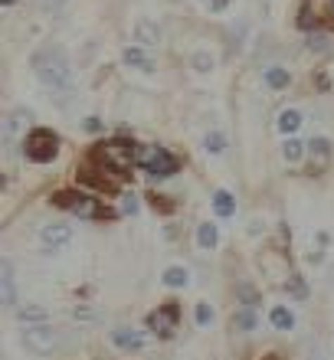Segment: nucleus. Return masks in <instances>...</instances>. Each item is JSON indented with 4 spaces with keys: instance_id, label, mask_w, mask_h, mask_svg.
Segmentation results:
<instances>
[{
    "instance_id": "f257e3e1",
    "label": "nucleus",
    "mask_w": 334,
    "mask_h": 360,
    "mask_svg": "<svg viewBox=\"0 0 334 360\" xmlns=\"http://www.w3.org/2000/svg\"><path fill=\"white\" fill-rule=\"evenodd\" d=\"M30 69L39 79V86L46 92H53L59 108H66L69 98H76V69H72V59H69L63 43L37 46L33 56H30Z\"/></svg>"
},
{
    "instance_id": "f03ea898",
    "label": "nucleus",
    "mask_w": 334,
    "mask_h": 360,
    "mask_svg": "<svg viewBox=\"0 0 334 360\" xmlns=\"http://www.w3.org/2000/svg\"><path fill=\"white\" fill-rule=\"evenodd\" d=\"M86 161L98 164L102 171H108L112 177L128 180L131 177V167L138 161V144L128 141V138H105V141H96L86 151Z\"/></svg>"
},
{
    "instance_id": "7ed1b4c3",
    "label": "nucleus",
    "mask_w": 334,
    "mask_h": 360,
    "mask_svg": "<svg viewBox=\"0 0 334 360\" xmlns=\"http://www.w3.org/2000/svg\"><path fill=\"white\" fill-rule=\"evenodd\" d=\"M49 203L59 210H66L69 217L96 219V223H105V219L118 217V210H112L105 200H98V193H89V190H79V187H66V190L49 193Z\"/></svg>"
},
{
    "instance_id": "20e7f679",
    "label": "nucleus",
    "mask_w": 334,
    "mask_h": 360,
    "mask_svg": "<svg viewBox=\"0 0 334 360\" xmlns=\"http://www.w3.org/2000/svg\"><path fill=\"white\" fill-rule=\"evenodd\" d=\"M20 344H23V351L33 354V357H56V354H63L69 347V331H63V328H56V324H30V328H23L20 331Z\"/></svg>"
},
{
    "instance_id": "39448f33",
    "label": "nucleus",
    "mask_w": 334,
    "mask_h": 360,
    "mask_svg": "<svg viewBox=\"0 0 334 360\" xmlns=\"http://www.w3.org/2000/svg\"><path fill=\"white\" fill-rule=\"evenodd\" d=\"M138 171H144L154 180H167L181 171V158L164 148V144H138V161H134Z\"/></svg>"
},
{
    "instance_id": "423d86ee",
    "label": "nucleus",
    "mask_w": 334,
    "mask_h": 360,
    "mask_svg": "<svg viewBox=\"0 0 334 360\" xmlns=\"http://www.w3.org/2000/svg\"><path fill=\"white\" fill-rule=\"evenodd\" d=\"M20 148H23V158H27L30 164H53L59 158V151H63V138H59L53 128L37 124V128H30V131L23 134Z\"/></svg>"
},
{
    "instance_id": "0eeeda50",
    "label": "nucleus",
    "mask_w": 334,
    "mask_h": 360,
    "mask_svg": "<svg viewBox=\"0 0 334 360\" xmlns=\"http://www.w3.org/2000/svg\"><path fill=\"white\" fill-rule=\"evenodd\" d=\"M181 314H184L181 304L174 302V298L171 302H161L151 314H148V331L158 334L161 341H171L174 334L181 331Z\"/></svg>"
},
{
    "instance_id": "6e6552de",
    "label": "nucleus",
    "mask_w": 334,
    "mask_h": 360,
    "mask_svg": "<svg viewBox=\"0 0 334 360\" xmlns=\"http://www.w3.org/2000/svg\"><path fill=\"white\" fill-rule=\"evenodd\" d=\"M72 239H76V229H72V223H66V219H53L46 226H39V246H43L46 256L63 252Z\"/></svg>"
},
{
    "instance_id": "1a4fd4ad",
    "label": "nucleus",
    "mask_w": 334,
    "mask_h": 360,
    "mask_svg": "<svg viewBox=\"0 0 334 360\" xmlns=\"http://www.w3.org/2000/svg\"><path fill=\"white\" fill-rule=\"evenodd\" d=\"M76 174H79V180H82L86 187H92L96 193H108V197H118V193H122V180L112 177V174L102 171V167L92 161H82Z\"/></svg>"
},
{
    "instance_id": "9d476101",
    "label": "nucleus",
    "mask_w": 334,
    "mask_h": 360,
    "mask_svg": "<svg viewBox=\"0 0 334 360\" xmlns=\"http://www.w3.org/2000/svg\"><path fill=\"white\" fill-rule=\"evenodd\" d=\"M17 302H20V292H17L13 262H10V259H0V308H4V311H13Z\"/></svg>"
},
{
    "instance_id": "9b49d317",
    "label": "nucleus",
    "mask_w": 334,
    "mask_h": 360,
    "mask_svg": "<svg viewBox=\"0 0 334 360\" xmlns=\"http://www.w3.org/2000/svg\"><path fill=\"white\" fill-rule=\"evenodd\" d=\"M131 39H134V46H141V49H154L158 43L164 39L161 27H158V20L151 17H138L131 23Z\"/></svg>"
},
{
    "instance_id": "f8f14e48",
    "label": "nucleus",
    "mask_w": 334,
    "mask_h": 360,
    "mask_svg": "<svg viewBox=\"0 0 334 360\" xmlns=\"http://www.w3.org/2000/svg\"><path fill=\"white\" fill-rule=\"evenodd\" d=\"M112 344L118 347V351H124V354H138V351H144V334L138 331V328L118 324V328L112 331Z\"/></svg>"
},
{
    "instance_id": "ddd939ff",
    "label": "nucleus",
    "mask_w": 334,
    "mask_h": 360,
    "mask_svg": "<svg viewBox=\"0 0 334 360\" xmlns=\"http://www.w3.org/2000/svg\"><path fill=\"white\" fill-rule=\"evenodd\" d=\"M122 66H128V69H134V72H154L158 69V63H154V56L148 53V49H141V46H124L122 49Z\"/></svg>"
},
{
    "instance_id": "4468645a",
    "label": "nucleus",
    "mask_w": 334,
    "mask_h": 360,
    "mask_svg": "<svg viewBox=\"0 0 334 360\" xmlns=\"http://www.w3.org/2000/svg\"><path fill=\"white\" fill-rule=\"evenodd\" d=\"M30 118H33V115L23 112V108H17L13 115H7V118L0 122V141L13 144V141H17V134H20V128H23V122H30Z\"/></svg>"
},
{
    "instance_id": "2eb2a0df",
    "label": "nucleus",
    "mask_w": 334,
    "mask_h": 360,
    "mask_svg": "<svg viewBox=\"0 0 334 360\" xmlns=\"http://www.w3.org/2000/svg\"><path fill=\"white\" fill-rule=\"evenodd\" d=\"M305 154L311 158V171H321L331 161V141L328 138H311V144H305Z\"/></svg>"
},
{
    "instance_id": "dca6fc26",
    "label": "nucleus",
    "mask_w": 334,
    "mask_h": 360,
    "mask_svg": "<svg viewBox=\"0 0 334 360\" xmlns=\"http://www.w3.org/2000/svg\"><path fill=\"white\" fill-rule=\"evenodd\" d=\"M191 69L197 72V76H210L213 69H217V53H213V49H207V46L193 49V53H191Z\"/></svg>"
},
{
    "instance_id": "f3484780",
    "label": "nucleus",
    "mask_w": 334,
    "mask_h": 360,
    "mask_svg": "<svg viewBox=\"0 0 334 360\" xmlns=\"http://www.w3.org/2000/svg\"><path fill=\"white\" fill-rule=\"evenodd\" d=\"M213 213H217V217L220 219H229V217H236V197H233V193H229V190H213Z\"/></svg>"
},
{
    "instance_id": "a211bd4d",
    "label": "nucleus",
    "mask_w": 334,
    "mask_h": 360,
    "mask_svg": "<svg viewBox=\"0 0 334 360\" xmlns=\"http://www.w3.org/2000/svg\"><path fill=\"white\" fill-rule=\"evenodd\" d=\"M262 82H266L272 92H282V89L292 86V72H288L285 66H269L266 72H262Z\"/></svg>"
},
{
    "instance_id": "6ab92c4d",
    "label": "nucleus",
    "mask_w": 334,
    "mask_h": 360,
    "mask_svg": "<svg viewBox=\"0 0 334 360\" xmlns=\"http://www.w3.org/2000/svg\"><path fill=\"white\" fill-rule=\"evenodd\" d=\"M161 282L167 285V288H187L191 285V269H184V266H167L161 275Z\"/></svg>"
},
{
    "instance_id": "aec40b11",
    "label": "nucleus",
    "mask_w": 334,
    "mask_h": 360,
    "mask_svg": "<svg viewBox=\"0 0 334 360\" xmlns=\"http://www.w3.org/2000/svg\"><path fill=\"white\" fill-rule=\"evenodd\" d=\"M269 321H272L276 331H292V328H295V314L288 311L285 304H276V308L269 311Z\"/></svg>"
},
{
    "instance_id": "412c9836",
    "label": "nucleus",
    "mask_w": 334,
    "mask_h": 360,
    "mask_svg": "<svg viewBox=\"0 0 334 360\" xmlns=\"http://www.w3.org/2000/svg\"><path fill=\"white\" fill-rule=\"evenodd\" d=\"M217 243H220V226H217V223H200V226H197V246L217 249Z\"/></svg>"
},
{
    "instance_id": "4be33fe9",
    "label": "nucleus",
    "mask_w": 334,
    "mask_h": 360,
    "mask_svg": "<svg viewBox=\"0 0 334 360\" xmlns=\"http://www.w3.org/2000/svg\"><path fill=\"white\" fill-rule=\"evenodd\" d=\"M278 131L282 134H295L298 128H302V112H298V108H285V112L278 115Z\"/></svg>"
},
{
    "instance_id": "5701e85b",
    "label": "nucleus",
    "mask_w": 334,
    "mask_h": 360,
    "mask_svg": "<svg viewBox=\"0 0 334 360\" xmlns=\"http://www.w3.org/2000/svg\"><path fill=\"white\" fill-rule=\"evenodd\" d=\"M256 311L252 308H243V311H236L233 314V328L236 331H243V334H249V331H256Z\"/></svg>"
},
{
    "instance_id": "b1692460",
    "label": "nucleus",
    "mask_w": 334,
    "mask_h": 360,
    "mask_svg": "<svg viewBox=\"0 0 334 360\" xmlns=\"http://www.w3.org/2000/svg\"><path fill=\"white\" fill-rule=\"evenodd\" d=\"M17 321L23 324V328H30V324H43V321H49V314L43 311V308H20V311H17Z\"/></svg>"
},
{
    "instance_id": "393cba45",
    "label": "nucleus",
    "mask_w": 334,
    "mask_h": 360,
    "mask_svg": "<svg viewBox=\"0 0 334 360\" xmlns=\"http://www.w3.org/2000/svg\"><path fill=\"white\" fill-rule=\"evenodd\" d=\"M282 158H285L288 164H298L302 158H305V144L298 141V138H288V141L282 144Z\"/></svg>"
},
{
    "instance_id": "a878e982",
    "label": "nucleus",
    "mask_w": 334,
    "mask_h": 360,
    "mask_svg": "<svg viewBox=\"0 0 334 360\" xmlns=\"http://www.w3.org/2000/svg\"><path fill=\"white\" fill-rule=\"evenodd\" d=\"M144 200H148V203H151V207L158 210V213H164V217H171L174 210H177V207L171 203V197H164V193H148Z\"/></svg>"
},
{
    "instance_id": "bb28decb",
    "label": "nucleus",
    "mask_w": 334,
    "mask_h": 360,
    "mask_svg": "<svg viewBox=\"0 0 334 360\" xmlns=\"http://www.w3.org/2000/svg\"><path fill=\"white\" fill-rule=\"evenodd\" d=\"M203 148H207V154H223V151H226V138H223L220 131H207Z\"/></svg>"
},
{
    "instance_id": "cd10ccee",
    "label": "nucleus",
    "mask_w": 334,
    "mask_h": 360,
    "mask_svg": "<svg viewBox=\"0 0 334 360\" xmlns=\"http://www.w3.org/2000/svg\"><path fill=\"white\" fill-rule=\"evenodd\" d=\"M118 200H122L118 213H138V207H141V203H138V197H134V193H128V190H122V193H118Z\"/></svg>"
},
{
    "instance_id": "c85d7f7f",
    "label": "nucleus",
    "mask_w": 334,
    "mask_h": 360,
    "mask_svg": "<svg viewBox=\"0 0 334 360\" xmlns=\"http://www.w3.org/2000/svg\"><path fill=\"white\" fill-rule=\"evenodd\" d=\"M37 7H39V13H46V17H56L59 10L66 7V0H37Z\"/></svg>"
},
{
    "instance_id": "c756f323",
    "label": "nucleus",
    "mask_w": 334,
    "mask_h": 360,
    "mask_svg": "<svg viewBox=\"0 0 334 360\" xmlns=\"http://www.w3.org/2000/svg\"><path fill=\"white\" fill-rule=\"evenodd\" d=\"M308 49H311V53H328V49H331V39L321 37V33H311V37H308Z\"/></svg>"
},
{
    "instance_id": "7c9ffc66",
    "label": "nucleus",
    "mask_w": 334,
    "mask_h": 360,
    "mask_svg": "<svg viewBox=\"0 0 334 360\" xmlns=\"http://www.w3.org/2000/svg\"><path fill=\"white\" fill-rule=\"evenodd\" d=\"M82 128H86L89 134H105V122H102L98 115H89L86 122H82Z\"/></svg>"
},
{
    "instance_id": "2f4dec72",
    "label": "nucleus",
    "mask_w": 334,
    "mask_h": 360,
    "mask_svg": "<svg viewBox=\"0 0 334 360\" xmlns=\"http://www.w3.org/2000/svg\"><path fill=\"white\" fill-rule=\"evenodd\" d=\"M210 321H213V308L207 302H200V304H197V324H200V328H207Z\"/></svg>"
},
{
    "instance_id": "473e14b6",
    "label": "nucleus",
    "mask_w": 334,
    "mask_h": 360,
    "mask_svg": "<svg viewBox=\"0 0 334 360\" xmlns=\"http://www.w3.org/2000/svg\"><path fill=\"white\" fill-rule=\"evenodd\" d=\"M239 298H243V304H246V308H256V304H259V295L252 292L249 285H239Z\"/></svg>"
},
{
    "instance_id": "72a5a7b5",
    "label": "nucleus",
    "mask_w": 334,
    "mask_h": 360,
    "mask_svg": "<svg viewBox=\"0 0 334 360\" xmlns=\"http://www.w3.org/2000/svg\"><path fill=\"white\" fill-rule=\"evenodd\" d=\"M298 27H302V30H311V27H315V17H311L308 4H302V10H298Z\"/></svg>"
},
{
    "instance_id": "f704fd0d",
    "label": "nucleus",
    "mask_w": 334,
    "mask_h": 360,
    "mask_svg": "<svg viewBox=\"0 0 334 360\" xmlns=\"http://www.w3.org/2000/svg\"><path fill=\"white\" fill-rule=\"evenodd\" d=\"M72 314H76L79 321H96L98 314L92 311V308H86V304H79V308H72Z\"/></svg>"
},
{
    "instance_id": "c9c22d12",
    "label": "nucleus",
    "mask_w": 334,
    "mask_h": 360,
    "mask_svg": "<svg viewBox=\"0 0 334 360\" xmlns=\"http://www.w3.org/2000/svg\"><path fill=\"white\" fill-rule=\"evenodd\" d=\"M292 295H295V298H305V295H308L305 282H292Z\"/></svg>"
},
{
    "instance_id": "e433bc0d",
    "label": "nucleus",
    "mask_w": 334,
    "mask_h": 360,
    "mask_svg": "<svg viewBox=\"0 0 334 360\" xmlns=\"http://www.w3.org/2000/svg\"><path fill=\"white\" fill-rule=\"evenodd\" d=\"M226 7H229V0H210V10H213V13H223Z\"/></svg>"
},
{
    "instance_id": "4c0bfd02",
    "label": "nucleus",
    "mask_w": 334,
    "mask_h": 360,
    "mask_svg": "<svg viewBox=\"0 0 334 360\" xmlns=\"http://www.w3.org/2000/svg\"><path fill=\"white\" fill-rule=\"evenodd\" d=\"M13 4H20V0H0V7H13Z\"/></svg>"
},
{
    "instance_id": "58836bf2",
    "label": "nucleus",
    "mask_w": 334,
    "mask_h": 360,
    "mask_svg": "<svg viewBox=\"0 0 334 360\" xmlns=\"http://www.w3.org/2000/svg\"><path fill=\"white\" fill-rule=\"evenodd\" d=\"M262 360H282V357H278V354H266V357H262Z\"/></svg>"
},
{
    "instance_id": "ea45409f",
    "label": "nucleus",
    "mask_w": 334,
    "mask_h": 360,
    "mask_svg": "<svg viewBox=\"0 0 334 360\" xmlns=\"http://www.w3.org/2000/svg\"><path fill=\"white\" fill-rule=\"evenodd\" d=\"M328 13H331V17H334V0H328Z\"/></svg>"
}]
</instances>
